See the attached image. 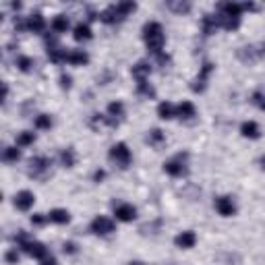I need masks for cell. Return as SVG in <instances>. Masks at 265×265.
I'll list each match as a JSON object with an SVG mask.
<instances>
[{
    "mask_svg": "<svg viewBox=\"0 0 265 265\" xmlns=\"http://www.w3.org/2000/svg\"><path fill=\"white\" fill-rule=\"evenodd\" d=\"M143 40L147 44V48L151 50V54H162L164 50V42H166V35H164V29L158 21H149L143 25Z\"/></svg>",
    "mask_w": 265,
    "mask_h": 265,
    "instance_id": "6da1fadb",
    "label": "cell"
},
{
    "mask_svg": "<svg viewBox=\"0 0 265 265\" xmlns=\"http://www.w3.org/2000/svg\"><path fill=\"white\" fill-rule=\"evenodd\" d=\"M110 160L118 166V168H129L131 166V160H133V155H131V149L126 147V143H116V145H112L110 147Z\"/></svg>",
    "mask_w": 265,
    "mask_h": 265,
    "instance_id": "7a4b0ae2",
    "label": "cell"
},
{
    "mask_svg": "<svg viewBox=\"0 0 265 265\" xmlns=\"http://www.w3.org/2000/svg\"><path fill=\"white\" fill-rule=\"evenodd\" d=\"M186 158H189V153H178L174 155L172 160L164 162V172H168L170 176H184L186 172H189V168H186Z\"/></svg>",
    "mask_w": 265,
    "mask_h": 265,
    "instance_id": "3957f363",
    "label": "cell"
},
{
    "mask_svg": "<svg viewBox=\"0 0 265 265\" xmlns=\"http://www.w3.org/2000/svg\"><path fill=\"white\" fill-rule=\"evenodd\" d=\"M46 44H48V58H50L52 62H56V64L66 62L68 52L62 50V48L56 44V37H50V35H48V37H46Z\"/></svg>",
    "mask_w": 265,
    "mask_h": 265,
    "instance_id": "277c9868",
    "label": "cell"
},
{
    "mask_svg": "<svg viewBox=\"0 0 265 265\" xmlns=\"http://www.w3.org/2000/svg\"><path fill=\"white\" fill-rule=\"evenodd\" d=\"M114 222L106 215H97V218L91 222V232L97 234V236H106V234H112L114 232Z\"/></svg>",
    "mask_w": 265,
    "mask_h": 265,
    "instance_id": "5b68a950",
    "label": "cell"
},
{
    "mask_svg": "<svg viewBox=\"0 0 265 265\" xmlns=\"http://www.w3.org/2000/svg\"><path fill=\"white\" fill-rule=\"evenodd\" d=\"M48 170H50V160L44 158V155H37V158L29 160V176H33V178H40Z\"/></svg>",
    "mask_w": 265,
    "mask_h": 265,
    "instance_id": "8992f818",
    "label": "cell"
},
{
    "mask_svg": "<svg viewBox=\"0 0 265 265\" xmlns=\"http://www.w3.org/2000/svg\"><path fill=\"white\" fill-rule=\"evenodd\" d=\"M211 71H213V64H211V62H203L201 73L191 81V89H193V91H197V93L203 91V89H205V85H207V79H209Z\"/></svg>",
    "mask_w": 265,
    "mask_h": 265,
    "instance_id": "52a82bcc",
    "label": "cell"
},
{
    "mask_svg": "<svg viewBox=\"0 0 265 265\" xmlns=\"http://www.w3.org/2000/svg\"><path fill=\"white\" fill-rule=\"evenodd\" d=\"M124 17H126V15L120 11V6H118V4H112V6H108L106 11L100 15V21L112 25V23H120Z\"/></svg>",
    "mask_w": 265,
    "mask_h": 265,
    "instance_id": "ba28073f",
    "label": "cell"
},
{
    "mask_svg": "<svg viewBox=\"0 0 265 265\" xmlns=\"http://www.w3.org/2000/svg\"><path fill=\"white\" fill-rule=\"evenodd\" d=\"M236 54H238V58H240L244 64H253L257 58H263L265 56L263 50H257V46H244V48H240Z\"/></svg>",
    "mask_w": 265,
    "mask_h": 265,
    "instance_id": "9c48e42d",
    "label": "cell"
},
{
    "mask_svg": "<svg viewBox=\"0 0 265 265\" xmlns=\"http://www.w3.org/2000/svg\"><path fill=\"white\" fill-rule=\"evenodd\" d=\"M27 255H31V257H35V259H46L48 257V249H46V244H42V242H37V240H29V242H25L23 247H21Z\"/></svg>",
    "mask_w": 265,
    "mask_h": 265,
    "instance_id": "30bf717a",
    "label": "cell"
},
{
    "mask_svg": "<svg viewBox=\"0 0 265 265\" xmlns=\"http://www.w3.org/2000/svg\"><path fill=\"white\" fill-rule=\"evenodd\" d=\"M33 203H35V197H33L31 191H21V193L15 195V207H17V209L29 211V209L33 207Z\"/></svg>",
    "mask_w": 265,
    "mask_h": 265,
    "instance_id": "8fae6325",
    "label": "cell"
},
{
    "mask_svg": "<svg viewBox=\"0 0 265 265\" xmlns=\"http://www.w3.org/2000/svg\"><path fill=\"white\" fill-rule=\"evenodd\" d=\"M215 209H218V213L224 215V218H230V215L236 213V205H234L232 197H218L215 199Z\"/></svg>",
    "mask_w": 265,
    "mask_h": 265,
    "instance_id": "7c38bea8",
    "label": "cell"
},
{
    "mask_svg": "<svg viewBox=\"0 0 265 265\" xmlns=\"http://www.w3.org/2000/svg\"><path fill=\"white\" fill-rule=\"evenodd\" d=\"M114 215H116V220H120V222H133L137 218V209L129 203H120L114 207Z\"/></svg>",
    "mask_w": 265,
    "mask_h": 265,
    "instance_id": "4fadbf2b",
    "label": "cell"
},
{
    "mask_svg": "<svg viewBox=\"0 0 265 265\" xmlns=\"http://www.w3.org/2000/svg\"><path fill=\"white\" fill-rule=\"evenodd\" d=\"M195 242H197V236H195V232H191V230L180 232L178 236L174 238V244H176L178 249H193Z\"/></svg>",
    "mask_w": 265,
    "mask_h": 265,
    "instance_id": "5bb4252c",
    "label": "cell"
},
{
    "mask_svg": "<svg viewBox=\"0 0 265 265\" xmlns=\"http://www.w3.org/2000/svg\"><path fill=\"white\" fill-rule=\"evenodd\" d=\"M176 116H178L180 120H193L195 116H197V110H195V106L191 102H182L176 108Z\"/></svg>",
    "mask_w": 265,
    "mask_h": 265,
    "instance_id": "9a60e30c",
    "label": "cell"
},
{
    "mask_svg": "<svg viewBox=\"0 0 265 265\" xmlns=\"http://www.w3.org/2000/svg\"><path fill=\"white\" fill-rule=\"evenodd\" d=\"M27 29H29V31H33V33H44V29H46L44 17L40 13H33L31 17L27 19Z\"/></svg>",
    "mask_w": 265,
    "mask_h": 265,
    "instance_id": "2e32d148",
    "label": "cell"
},
{
    "mask_svg": "<svg viewBox=\"0 0 265 265\" xmlns=\"http://www.w3.org/2000/svg\"><path fill=\"white\" fill-rule=\"evenodd\" d=\"M149 75H151V64L149 62L141 60V62H137L133 66V77L137 81H147V77H149Z\"/></svg>",
    "mask_w": 265,
    "mask_h": 265,
    "instance_id": "e0dca14e",
    "label": "cell"
},
{
    "mask_svg": "<svg viewBox=\"0 0 265 265\" xmlns=\"http://www.w3.org/2000/svg\"><path fill=\"white\" fill-rule=\"evenodd\" d=\"M201 25H203V33L211 35V33H215V29L220 27V19H218V15H205Z\"/></svg>",
    "mask_w": 265,
    "mask_h": 265,
    "instance_id": "ac0fdd59",
    "label": "cell"
},
{
    "mask_svg": "<svg viewBox=\"0 0 265 265\" xmlns=\"http://www.w3.org/2000/svg\"><path fill=\"white\" fill-rule=\"evenodd\" d=\"M240 133H242V137H247V139H259V137H261L259 124H257V122H253V120H249V122H242V126H240Z\"/></svg>",
    "mask_w": 265,
    "mask_h": 265,
    "instance_id": "d6986e66",
    "label": "cell"
},
{
    "mask_svg": "<svg viewBox=\"0 0 265 265\" xmlns=\"http://www.w3.org/2000/svg\"><path fill=\"white\" fill-rule=\"evenodd\" d=\"M242 11H244L242 4H236V2H222L220 4V13L226 17H240Z\"/></svg>",
    "mask_w": 265,
    "mask_h": 265,
    "instance_id": "ffe728a7",
    "label": "cell"
},
{
    "mask_svg": "<svg viewBox=\"0 0 265 265\" xmlns=\"http://www.w3.org/2000/svg\"><path fill=\"white\" fill-rule=\"evenodd\" d=\"M66 62L77 64V66H83V64L89 62V56H87V52H83V50H71V52H68Z\"/></svg>",
    "mask_w": 265,
    "mask_h": 265,
    "instance_id": "44dd1931",
    "label": "cell"
},
{
    "mask_svg": "<svg viewBox=\"0 0 265 265\" xmlns=\"http://www.w3.org/2000/svg\"><path fill=\"white\" fill-rule=\"evenodd\" d=\"M158 116L162 120H170V118H174V116H176V108L170 102H162L158 106Z\"/></svg>",
    "mask_w": 265,
    "mask_h": 265,
    "instance_id": "7402d4cb",
    "label": "cell"
},
{
    "mask_svg": "<svg viewBox=\"0 0 265 265\" xmlns=\"http://www.w3.org/2000/svg\"><path fill=\"white\" fill-rule=\"evenodd\" d=\"M48 220L54 222V224H68L71 222V213L66 209H52L50 215H48Z\"/></svg>",
    "mask_w": 265,
    "mask_h": 265,
    "instance_id": "603a6c76",
    "label": "cell"
},
{
    "mask_svg": "<svg viewBox=\"0 0 265 265\" xmlns=\"http://www.w3.org/2000/svg\"><path fill=\"white\" fill-rule=\"evenodd\" d=\"M73 37L77 42H87V40H91V29H89V25H85V23H79L75 27V33H73Z\"/></svg>",
    "mask_w": 265,
    "mask_h": 265,
    "instance_id": "cb8c5ba5",
    "label": "cell"
},
{
    "mask_svg": "<svg viewBox=\"0 0 265 265\" xmlns=\"http://www.w3.org/2000/svg\"><path fill=\"white\" fill-rule=\"evenodd\" d=\"M166 6H168L170 11L178 13V15H184V13L191 11V2H182V0H168V2H166Z\"/></svg>",
    "mask_w": 265,
    "mask_h": 265,
    "instance_id": "d4e9b609",
    "label": "cell"
},
{
    "mask_svg": "<svg viewBox=\"0 0 265 265\" xmlns=\"http://www.w3.org/2000/svg\"><path fill=\"white\" fill-rule=\"evenodd\" d=\"M75 162H77V155H75V151L71 149V147L60 151V164L64 166V168H73Z\"/></svg>",
    "mask_w": 265,
    "mask_h": 265,
    "instance_id": "484cf974",
    "label": "cell"
},
{
    "mask_svg": "<svg viewBox=\"0 0 265 265\" xmlns=\"http://www.w3.org/2000/svg\"><path fill=\"white\" fill-rule=\"evenodd\" d=\"M147 141H149V145H153V147H160L166 141V135L160 129H153V131H149V135H147Z\"/></svg>",
    "mask_w": 265,
    "mask_h": 265,
    "instance_id": "4316f807",
    "label": "cell"
},
{
    "mask_svg": "<svg viewBox=\"0 0 265 265\" xmlns=\"http://www.w3.org/2000/svg\"><path fill=\"white\" fill-rule=\"evenodd\" d=\"M17 66H19V71H23V73H31L33 71V58H29V56H19L17 58Z\"/></svg>",
    "mask_w": 265,
    "mask_h": 265,
    "instance_id": "83f0119b",
    "label": "cell"
},
{
    "mask_svg": "<svg viewBox=\"0 0 265 265\" xmlns=\"http://www.w3.org/2000/svg\"><path fill=\"white\" fill-rule=\"evenodd\" d=\"M52 29H54L56 33H64L66 29H68V19H66L64 15L54 17V21H52Z\"/></svg>",
    "mask_w": 265,
    "mask_h": 265,
    "instance_id": "f1b7e54d",
    "label": "cell"
},
{
    "mask_svg": "<svg viewBox=\"0 0 265 265\" xmlns=\"http://www.w3.org/2000/svg\"><path fill=\"white\" fill-rule=\"evenodd\" d=\"M33 141H35V133H29V131L19 133V137H17V145L19 147H27V145H31Z\"/></svg>",
    "mask_w": 265,
    "mask_h": 265,
    "instance_id": "f546056e",
    "label": "cell"
},
{
    "mask_svg": "<svg viewBox=\"0 0 265 265\" xmlns=\"http://www.w3.org/2000/svg\"><path fill=\"white\" fill-rule=\"evenodd\" d=\"M137 91H139V95H143V97H155V89L147 81L137 83Z\"/></svg>",
    "mask_w": 265,
    "mask_h": 265,
    "instance_id": "4dcf8cb0",
    "label": "cell"
},
{
    "mask_svg": "<svg viewBox=\"0 0 265 265\" xmlns=\"http://www.w3.org/2000/svg\"><path fill=\"white\" fill-rule=\"evenodd\" d=\"M21 158V151L17 147H4V153H2V160L4 162H17Z\"/></svg>",
    "mask_w": 265,
    "mask_h": 265,
    "instance_id": "1f68e13d",
    "label": "cell"
},
{
    "mask_svg": "<svg viewBox=\"0 0 265 265\" xmlns=\"http://www.w3.org/2000/svg\"><path fill=\"white\" fill-rule=\"evenodd\" d=\"M108 112H110V116H114V118H122L124 106L120 102H112V104H108Z\"/></svg>",
    "mask_w": 265,
    "mask_h": 265,
    "instance_id": "d6a6232c",
    "label": "cell"
},
{
    "mask_svg": "<svg viewBox=\"0 0 265 265\" xmlns=\"http://www.w3.org/2000/svg\"><path fill=\"white\" fill-rule=\"evenodd\" d=\"M35 126H37V129H50V126H52V118L48 114H40L35 118Z\"/></svg>",
    "mask_w": 265,
    "mask_h": 265,
    "instance_id": "836d02e7",
    "label": "cell"
},
{
    "mask_svg": "<svg viewBox=\"0 0 265 265\" xmlns=\"http://www.w3.org/2000/svg\"><path fill=\"white\" fill-rule=\"evenodd\" d=\"M118 6H120V11H122L124 15H131L135 8H137V4L133 2V0H124V2H118Z\"/></svg>",
    "mask_w": 265,
    "mask_h": 265,
    "instance_id": "e575fe53",
    "label": "cell"
},
{
    "mask_svg": "<svg viewBox=\"0 0 265 265\" xmlns=\"http://www.w3.org/2000/svg\"><path fill=\"white\" fill-rule=\"evenodd\" d=\"M253 104L259 106L261 110H265V95H263L261 91H255V93H253Z\"/></svg>",
    "mask_w": 265,
    "mask_h": 265,
    "instance_id": "d590c367",
    "label": "cell"
},
{
    "mask_svg": "<svg viewBox=\"0 0 265 265\" xmlns=\"http://www.w3.org/2000/svg\"><path fill=\"white\" fill-rule=\"evenodd\" d=\"M71 85H73V79H71V75L62 73V75H60V87H62V89H71Z\"/></svg>",
    "mask_w": 265,
    "mask_h": 265,
    "instance_id": "8d00e7d4",
    "label": "cell"
},
{
    "mask_svg": "<svg viewBox=\"0 0 265 265\" xmlns=\"http://www.w3.org/2000/svg\"><path fill=\"white\" fill-rule=\"evenodd\" d=\"M46 220H48V218H46L44 213H35V215H31V224H33V226H44Z\"/></svg>",
    "mask_w": 265,
    "mask_h": 265,
    "instance_id": "74e56055",
    "label": "cell"
},
{
    "mask_svg": "<svg viewBox=\"0 0 265 265\" xmlns=\"http://www.w3.org/2000/svg\"><path fill=\"white\" fill-rule=\"evenodd\" d=\"M4 259H6L8 263H17V261H19V253H17V249H15V251H8V253L4 255Z\"/></svg>",
    "mask_w": 265,
    "mask_h": 265,
    "instance_id": "f35d334b",
    "label": "cell"
},
{
    "mask_svg": "<svg viewBox=\"0 0 265 265\" xmlns=\"http://www.w3.org/2000/svg\"><path fill=\"white\" fill-rule=\"evenodd\" d=\"M62 251H64V253H68V255H73V253H77V244H75V242H64Z\"/></svg>",
    "mask_w": 265,
    "mask_h": 265,
    "instance_id": "ab89813d",
    "label": "cell"
},
{
    "mask_svg": "<svg viewBox=\"0 0 265 265\" xmlns=\"http://www.w3.org/2000/svg\"><path fill=\"white\" fill-rule=\"evenodd\" d=\"M155 58H158V62H160L162 66H166V64L170 62V56H168V54H164V52H162V54H158V56H155Z\"/></svg>",
    "mask_w": 265,
    "mask_h": 265,
    "instance_id": "60d3db41",
    "label": "cell"
},
{
    "mask_svg": "<svg viewBox=\"0 0 265 265\" xmlns=\"http://www.w3.org/2000/svg\"><path fill=\"white\" fill-rule=\"evenodd\" d=\"M40 265H58V263H56V259L52 257V255H48L46 259H42V263H40Z\"/></svg>",
    "mask_w": 265,
    "mask_h": 265,
    "instance_id": "b9f144b4",
    "label": "cell"
},
{
    "mask_svg": "<svg viewBox=\"0 0 265 265\" xmlns=\"http://www.w3.org/2000/svg\"><path fill=\"white\" fill-rule=\"evenodd\" d=\"M104 176H106L104 170H97V172L93 174V180H95V182H100V180H104Z\"/></svg>",
    "mask_w": 265,
    "mask_h": 265,
    "instance_id": "7bdbcfd3",
    "label": "cell"
},
{
    "mask_svg": "<svg viewBox=\"0 0 265 265\" xmlns=\"http://www.w3.org/2000/svg\"><path fill=\"white\" fill-rule=\"evenodd\" d=\"M259 166H261V170H265V155H261V158H259Z\"/></svg>",
    "mask_w": 265,
    "mask_h": 265,
    "instance_id": "ee69618b",
    "label": "cell"
},
{
    "mask_svg": "<svg viewBox=\"0 0 265 265\" xmlns=\"http://www.w3.org/2000/svg\"><path fill=\"white\" fill-rule=\"evenodd\" d=\"M11 8H15V11H19V8H21V2H13V4H11Z\"/></svg>",
    "mask_w": 265,
    "mask_h": 265,
    "instance_id": "f6af8a7d",
    "label": "cell"
},
{
    "mask_svg": "<svg viewBox=\"0 0 265 265\" xmlns=\"http://www.w3.org/2000/svg\"><path fill=\"white\" fill-rule=\"evenodd\" d=\"M129 265H145V263H141V261H131Z\"/></svg>",
    "mask_w": 265,
    "mask_h": 265,
    "instance_id": "bcb514c9",
    "label": "cell"
}]
</instances>
